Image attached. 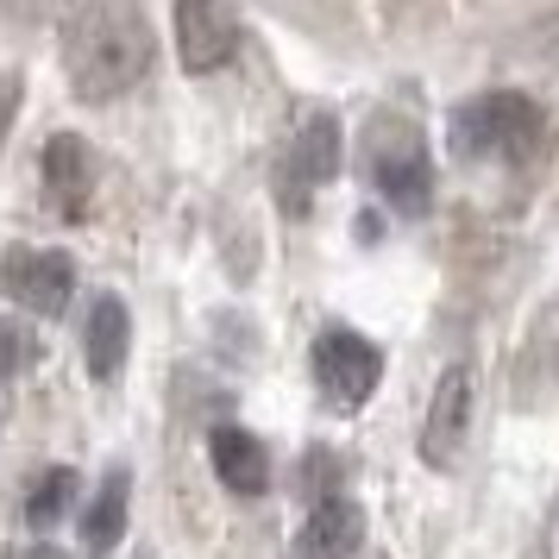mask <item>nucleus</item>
<instances>
[{
  "mask_svg": "<svg viewBox=\"0 0 559 559\" xmlns=\"http://www.w3.org/2000/svg\"><path fill=\"white\" fill-rule=\"evenodd\" d=\"M207 459H214V478L227 484L233 497H264L271 490V453H264L258 433L214 428L207 433Z\"/></svg>",
  "mask_w": 559,
  "mask_h": 559,
  "instance_id": "9d476101",
  "label": "nucleus"
},
{
  "mask_svg": "<svg viewBox=\"0 0 559 559\" xmlns=\"http://www.w3.org/2000/svg\"><path fill=\"white\" fill-rule=\"evenodd\" d=\"M45 182H51L57 207H63L70 221H82V214H88V189H95V157H88V145H82L76 132H57L51 145H45Z\"/></svg>",
  "mask_w": 559,
  "mask_h": 559,
  "instance_id": "ddd939ff",
  "label": "nucleus"
},
{
  "mask_svg": "<svg viewBox=\"0 0 559 559\" xmlns=\"http://www.w3.org/2000/svg\"><path fill=\"white\" fill-rule=\"evenodd\" d=\"M0 13L20 20V26H38V20H51L57 13V0H0Z\"/></svg>",
  "mask_w": 559,
  "mask_h": 559,
  "instance_id": "dca6fc26",
  "label": "nucleus"
},
{
  "mask_svg": "<svg viewBox=\"0 0 559 559\" xmlns=\"http://www.w3.org/2000/svg\"><path fill=\"white\" fill-rule=\"evenodd\" d=\"M132 353V314L120 296H95L88 321H82V365L88 378H120V365Z\"/></svg>",
  "mask_w": 559,
  "mask_h": 559,
  "instance_id": "9b49d317",
  "label": "nucleus"
},
{
  "mask_svg": "<svg viewBox=\"0 0 559 559\" xmlns=\"http://www.w3.org/2000/svg\"><path fill=\"white\" fill-rule=\"evenodd\" d=\"M127 515H132V478L114 465L102 478V490L88 497V509H82V554L88 559H107L120 540H127Z\"/></svg>",
  "mask_w": 559,
  "mask_h": 559,
  "instance_id": "f8f14e48",
  "label": "nucleus"
},
{
  "mask_svg": "<svg viewBox=\"0 0 559 559\" xmlns=\"http://www.w3.org/2000/svg\"><path fill=\"white\" fill-rule=\"evenodd\" d=\"M26 358H32V340H26V333H20V328H0V383L13 378Z\"/></svg>",
  "mask_w": 559,
  "mask_h": 559,
  "instance_id": "2eb2a0df",
  "label": "nucleus"
},
{
  "mask_svg": "<svg viewBox=\"0 0 559 559\" xmlns=\"http://www.w3.org/2000/svg\"><path fill=\"white\" fill-rule=\"evenodd\" d=\"M170 26H177V57L189 76H214V70H227L239 57V13H233V0H177Z\"/></svg>",
  "mask_w": 559,
  "mask_h": 559,
  "instance_id": "423d86ee",
  "label": "nucleus"
},
{
  "mask_svg": "<svg viewBox=\"0 0 559 559\" xmlns=\"http://www.w3.org/2000/svg\"><path fill=\"white\" fill-rule=\"evenodd\" d=\"M340 157H346V132L333 114H308L296 139H289V157H283V202L308 207L314 189H328L340 177Z\"/></svg>",
  "mask_w": 559,
  "mask_h": 559,
  "instance_id": "0eeeda50",
  "label": "nucleus"
},
{
  "mask_svg": "<svg viewBox=\"0 0 559 559\" xmlns=\"http://www.w3.org/2000/svg\"><path fill=\"white\" fill-rule=\"evenodd\" d=\"M365 170L378 182V195L396 214H428L433 202V164H428V145L421 132L396 120V114H378L371 132H365Z\"/></svg>",
  "mask_w": 559,
  "mask_h": 559,
  "instance_id": "7ed1b4c3",
  "label": "nucleus"
},
{
  "mask_svg": "<svg viewBox=\"0 0 559 559\" xmlns=\"http://www.w3.org/2000/svg\"><path fill=\"white\" fill-rule=\"evenodd\" d=\"M152 70V26L132 0H82L63 26V76L76 102H120Z\"/></svg>",
  "mask_w": 559,
  "mask_h": 559,
  "instance_id": "f257e3e1",
  "label": "nucleus"
},
{
  "mask_svg": "<svg viewBox=\"0 0 559 559\" xmlns=\"http://www.w3.org/2000/svg\"><path fill=\"white\" fill-rule=\"evenodd\" d=\"M383 383V353L353 328H328L314 340V390L328 396V408L353 415L371 403V390Z\"/></svg>",
  "mask_w": 559,
  "mask_h": 559,
  "instance_id": "20e7f679",
  "label": "nucleus"
},
{
  "mask_svg": "<svg viewBox=\"0 0 559 559\" xmlns=\"http://www.w3.org/2000/svg\"><path fill=\"white\" fill-rule=\"evenodd\" d=\"M0 289L26 314L51 321L76 296V264H70V252H51V246H13V252L0 258Z\"/></svg>",
  "mask_w": 559,
  "mask_h": 559,
  "instance_id": "39448f33",
  "label": "nucleus"
},
{
  "mask_svg": "<svg viewBox=\"0 0 559 559\" xmlns=\"http://www.w3.org/2000/svg\"><path fill=\"white\" fill-rule=\"evenodd\" d=\"M7 559H63V554H57L51 540H38V547H13Z\"/></svg>",
  "mask_w": 559,
  "mask_h": 559,
  "instance_id": "f3484780",
  "label": "nucleus"
},
{
  "mask_svg": "<svg viewBox=\"0 0 559 559\" xmlns=\"http://www.w3.org/2000/svg\"><path fill=\"white\" fill-rule=\"evenodd\" d=\"M472 403H478V378H472V365H447V371H440V383H433L428 428H421V459H428L433 472H447V465H453V453L465 447Z\"/></svg>",
  "mask_w": 559,
  "mask_h": 559,
  "instance_id": "6e6552de",
  "label": "nucleus"
},
{
  "mask_svg": "<svg viewBox=\"0 0 559 559\" xmlns=\"http://www.w3.org/2000/svg\"><path fill=\"white\" fill-rule=\"evenodd\" d=\"M547 139V120L528 95L515 88H497V95H478V102L453 107V152L459 157H503V164H528Z\"/></svg>",
  "mask_w": 559,
  "mask_h": 559,
  "instance_id": "f03ea898",
  "label": "nucleus"
},
{
  "mask_svg": "<svg viewBox=\"0 0 559 559\" xmlns=\"http://www.w3.org/2000/svg\"><path fill=\"white\" fill-rule=\"evenodd\" d=\"M70 503H76V472H70V465H51L45 478L32 484L26 522H32V528H51V522H57V515H63Z\"/></svg>",
  "mask_w": 559,
  "mask_h": 559,
  "instance_id": "4468645a",
  "label": "nucleus"
},
{
  "mask_svg": "<svg viewBox=\"0 0 559 559\" xmlns=\"http://www.w3.org/2000/svg\"><path fill=\"white\" fill-rule=\"evenodd\" d=\"M358 540H365V509L333 490L302 515V528L289 540V559H353Z\"/></svg>",
  "mask_w": 559,
  "mask_h": 559,
  "instance_id": "1a4fd4ad",
  "label": "nucleus"
}]
</instances>
